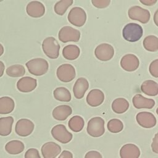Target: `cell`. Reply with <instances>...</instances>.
I'll use <instances>...</instances> for the list:
<instances>
[{
  "label": "cell",
  "mask_w": 158,
  "mask_h": 158,
  "mask_svg": "<svg viewBox=\"0 0 158 158\" xmlns=\"http://www.w3.org/2000/svg\"><path fill=\"white\" fill-rule=\"evenodd\" d=\"M143 30L141 25L136 23H129L123 28L122 36L123 38L130 42L138 41L143 36Z\"/></svg>",
  "instance_id": "2"
},
{
  "label": "cell",
  "mask_w": 158,
  "mask_h": 158,
  "mask_svg": "<svg viewBox=\"0 0 158 158\" xmlns=\"http://www.w3.org/2000/svg\"><path fill=\"white\" fill-rule=\"evenodd\" d=\"M3 53H4V47H3V46L0 43V56H1Z\"/></svg>",
  "instance_id": "43"
},
{
  "label": "cell",
  "mask_w": 158,
  "mask_h": 158,
  "mask_svg": "<svg viewBox=\"0 0 158 158\" xmlns=\"http://www.w3.org/2000/svg\"><path fill=\"white\" fill-rule=\"evenodd\" d=\"M72 113V109L68 105H60L56 107L52 112V117L57 120H65Z\"/></svg>",
  "instance_id": "21"
},
{
  "label": "cell",
  "mask_w": 158,
  "mask_h": 158,
  "mask_svg": "<svg viewBox=\"0 0 158 158\" xmlns=\"http://www.w3.org/2000/svg\"><path fill=\"white\" fill-rule=\"evenodd\" d=\"M14 101L10 97L0 98V114H7L12 112L14 109Z\"/></svg>",
  "instance_id": "26"
},
{
  "label": "cell",
  "mask_w": 158,
  "mask_h": 158,
  "mask_svg": "<svg viewBox=\"0 0 158 158\" xmlns=\"http://www.w3.org/2000/svg\"><path fill=\"white\" fill-rule=\"evenodd\" d=\"M69 128L74 132H79L82 130L85 125L83 118L79 115L73 116L69 121Z\"/></svg>",
  "instance_id": "29"
},
{
  "label": "cell",
  "mask_w": 158,
  "mask_h": 158,
  "mask_svg": "<svg viewBox=\"0 0 158 158\" xmlns=\"http://www.w3.org/2000/svg\"><path fill=\"white\" fill-rule=\"evenodd\" d=\"M104 100V94L103 92L98 89L91 90L86 96V102L91 107H97L100 106Z\"/></svg>",
  "instance_id": "18"
},
{
  "label": "cell",
  "mask_w": 158,
  "mask_h": 158,
  "mask_svg": "<svg viewBox=\"0 0 158 158\" xmlns=\"http://www.w3.org/2000/svg\"><path fill=\"white\" fill-rule=\"evenodd\" d=\"M128 15L131 20L139 21L142 23H148L151 17V14L148 10L138 6L131 7L128 9Z\"/></svg>",
  "instance_id": "5"
},
{
  "label": "cell",
  "mask_w": 158,
  "mask_h": 158,
  "mask_svg": "<svg viewBox=\"0 0 158 158\" xmlns=\"http://www.w3.org/2000/svg\"><path fill=\"white\" fill-rule=\"evenodd\" d=\"M4 69H5V65L4 63L0 60V77H1L3 75Z\"/></svg>",
  "instance_id": "41"
},
{
  "label": "cell",
  "mask_w": 158,
  "mask_h": 158,
  "mask_svg": "<svg viewBox=\"0 0 158 158\" xmlns=\"http://www.w3.org/2000/svg\"><path fill=\"white\" fill-rule=\"evenodd\" d=\"M144 49L150 52H156L158 50V38L154 35L146 36L143 40Z\"/></svg>",
  "instance_id": "30"
},
{
  "label": "cell",
  "mask_w": 158,
  "mask_h": 158,
  "mask_svg": "<svg viewBox=\"0 0 158 158\" xmlns=\"http://www.w3.org/2000/svg\"><path fill=\"white\" fill-rule=\"evenodd\" d=\"M157 13H158V11L157 10L156 12H155V14H154V22L156 25V26H158V22H157Z\"/></svg>",
  "instance_id": "42"
},
{
  "label": "cell",
  "mask_w": 158,
  "mask_h": 158,
  "mask_svg": "<svg viewBox=\"0 0 158 158\" xmlns=\"http://www.w3.org/2000/svg\"><path fill=\"white\" fill-rule=\"evenodd\" d=\"M87 133L93 137H99L105 132L104 120L100 117H95L91 118L88 122Z\"/></svg>",
  "instance_id": "4"
},
{
  "label": "cell",
  "mask_w": 158,
  "mask_h": 158,
  "mask_svg": "<svg viewBox=\"0 0 158 158\" xmlns=\"http://www.w3.org/2000/svg\"><path fill=\"white\" fill-rule=\"evenodd\" d=\"M60 45L52 36L46 38L42 43V49L44 54L50 59H57L59 55Z\"/></svg>",
  "instance_id": "3"
},
{
  "label": "cell",
  "mask_w": 158,
  "mask_h": 158,
  "mask_svg": "<svg viewBox=\"0 0 158 158\" xmlns=\"http://www.w3.org/2000/svg\"><path fill=\"white\" fill-rule=\"evenodd\" d=\"M67 19L71 24L80 27L84 25L86 21V14L82 8L74 7L70 10Z\"/></svg>",
  "instance_id": "6"
},
{
  "label": "cell",
  "mask_w": 158,
  "mask_h": 158,
  "mask_svg": "<svg viewBox=\"0 0 158 158\" xmlns=\"http://www.w3.org/2000/svg\"><path fill=\"white\" fill-rule=\"evenodd\" d=\"M51 135L56 140L63 144L68 143L73 138L72 134L62 124L55 125L51 130Z\"/></svg>",
  "instance_id": "9"
},
{
  "label": "cell",
  "mask_w": 158,
  "mask_h": 158,
  "mask_svg": "<svg viewBox=\"0 0 158 158\" xmlns=\"http://www.w3.org/2000/svg\"><path fill=\"white\" fill-rule=\"evenodd\" d=\"M151 148L153 152H154L156 154L158 153V134L157 133L155 135V136L152 139Z\"/></svg>",
  "instance_id": "38"
},
{
  "label": "cell",
  "mask_w": 158,
  "mask_h": 158,
  "mask_svg": "<svg viewBox=\"0 0 158 158\" xmlns=\"http://www.w3.org/2000/svg\"><path fill=\"white\" fill-rule=\"evenodd\" d=\"M94 54L98 59L101 61H107L113 57L114 55V49L110 44L102 43L96 48Z\"/></svg>",
  "instance_id": "10"
},
{
  "label": "cell",
  "mask_w": 158,
  "mask_h": 158,
  "mask_svg": "<svg viewBox=\"0 0 158 158\" xmlns=\"http://www.w3.org/2000/svg\"><path fill=\"white\" fill-rule=\"evenodd\" d=\"M139 65L138 58L133 54H128L123 56L120 60L122 68L127 72H133L136 70Z\"/></svg>",
  "instance_id": "13"
},
{
  "label": "cell",
  "mask_w": 158,
  "mask_h": 158,
  "mask_svg": "<svg viewBox=\"0 0 158 158\" xmlns=\"http://www.w3.org/2000/svg\"><path fill=\"white\" fill-rule=\"evenodd\" d=\"M149 72L155 78L158 77V59H155L149 65Z\"/></svg>",
  "instance_id": "34"
},
{
  "label": "cell",
  "mask_w": 158,
  "mask_h": 158,
  "mask_svg": "<svg viewBox=\"0 0 158 158\" xmlns=\"http://www.w3.org/2000/svg\"><path fill=\"white\" fill-rule=\"evenodd\" d=\"M58 38L62 43L77 42L80 38V32L78 30L75 29L72 27L65 26L59 30Z\"/></svg>",
  "instance_id": "7"
},
{
  "label": "cell",
  "mask_w": 158,
  "mask_h": 158,
  "mask_svg": "<svg viewBox=\"0 0 158 158\" xmlns=\"http://www.w3.org/2000/svg\"><path fill=\"white\" fill-rule=\"evenodd\" d=\"M85 158H102V157L100 152L96 151H90L85 154Z\"/></svg>",
  "instance_id": "37"
},
{
  "label": "cell",
  "mask_w": 158,
  "mask_h": 158,
  "mask_svg": "<svg viewBox=\"0 0 158 158\" xmlns=\"http://www.w3.org/2000/svg\"><path fill=\"white\" fill-rule=\"evenodd\" d=\"M136 120L141 127L145 128L154 127L157 122L155 116L152 113L146 111L137 114L136 115Z\"/></svg>",
  "instance_id": "12"
},
{
  "label": "cell",
  "mask_w": 158,
  "mask_h": 158,
  "mask_svg": "<svg viewBox=\"0 0 158 158\" xmlns=\"http://www.w3.org/2000/svg\"><path fill=\"white\" fill-rule=\"evenodd\" d=\"M141 90L146 95L151 96H157L158 94V84L153 80H146L141 84Z\"/></svg>",
  "instance_id": "22"
},
{
  "label": "cell",
  "mask_w": 158,
  "mask_h": 158,
  "mask_svg": "<svg viewBox=\"0 0 158 158\" xmlns=\"http://www.w3.org/2000/svg\"><path fill=\"white\" fill-rule=\"evenodd\" d=\"M6 73L8 76L11 77H22L25 73V69L22 65L15 64L7 67Z\"/></svg>",
  "instance_id": "31"
},
{
  "label": "cell",
  "mask_w": 158,
  "mask_h": 158,
  "mask_svg": "<svg viewBox=\"0 0 158 158\" xmlns=\"http://www.w3.org/2000/svg\"><path fill=\"white\" fill-rule=\"evenodd\" d=\"M28 72L35 76L44 75L48 70L49 64L43 58H35L30 60L25 64Z\"/></svg>",
  "instance_id": "1"
},
{
  "label": "cell",
  "mask_w": 158,
  "mask_h": 158,
  "mask_svg": "<svg viewBox=\"0 0 158 158\" xmlns=\"http://www.w3.org/2000/svg\"><path fill=\"white\" fill-rule=\"evenodd\" d=\"M25 158H41L39 151L35 148H30L25 153Z\"/></svg>",
  "instance_id": "36"
},
{
  "label": "cell",
  "mask_w": 158,
  "mask_h": 158,
  "mask_svg": "<svg viewBox=\"0 0 158 158\" xmlns=\"http://www.w3.org/2000/svg\"><path fill=\"white\" fill-rule=\"evenodd\" d=\"M25 149L24 144L19 140H12L5 145V150L10 154H19L23 151Z\"/></svg>",
  "instance_id": "23"
},
{
  "label": "cell",
  "mask_w": 158,
  "mask_h": 158,
  "mask_svg": "<svg viewBox=\"0 0 158 158\" xmlns=\"http://www.w3.org/2000/svg\"><path fill=\"white\" fill-rule=\"evenodd\" d=\"M88 88L89 83L85 78L80 77L78 78L73 87V93L74 96L78 99H81L84 96Z\"/></svg>",
  "instance_id": "17"
},
{
  "label": "cell",
  "mask_w": 158,
  "mask_h": 158,
  "mask_svg": "<svg viewBox=\"0 0 158 158\" xmlns=\"http://www.w3.org/2000/svg\"><path fill=\"white\" fill-rule=\"evenodd\" d=\"M110 2V0H92L91 3L93 5L99 9L107 7Z\"/></svg>",
  "instance_id": "35"
},
{
  "label": "cell",
  "mask_w": 158,
  "mask_h": 158,
  "mask_svg": "<svg viewBox=\"0 0 158 158\" xmlns=\"http://www.w3.org/2000/svg\"><path fill=\"white\" fill-rule=\"evenodd\" d=\"M56 75L58 79L61 81L65 83L70 82L75 77V69L71 64H62L57 68Z\"/></svg>",
  "instance_id": "8"
},
{
  "label": "cell",
  "mask_w": 158,
  "mask_h": 158,
  "mask_svg": "<svg viewBox=\"0 0 158 158\" xmlns=\"http://www.w3.org/2000/svg\"><path fill=\"white\" fill-rule=\"evenodd\" d=\"M34 123L32 121L27 118L19 120L15 127V133L20 136H27L30 135L34 130Z\"/></svg>",
  "instance_id": "11"
},
{
  "label": "cell",
  "mask_w": 158,
  "mask_h": 158,
  "mask_svg": "<svg viewBox=\"0 0 158 158\" xmlns=\"http://www.w3.org/2000/svg\"><path fill=\"white\" fill-rule=\"evenodd\" d=\"M107 127L110 132L117 133L122 131L123 128V124L120 120L114 118L108 122Z\"/></svg>",
  "instance_id": "33"
},
{
  "label": "cell",
  "mask_w": 158,
  "mask_h": 158,
  "mask_svg": "<svg viewBox=\"0 0 158 158\" xmlns=\"http://www.w3.org/2000/svg\"><path fill=\"white\" fill-rule=\"evenodd\" d=\"M139 156V149L134 144H126L120 150V156L121 158H138Z\"/></svg>",
  "instance_id": "20"
},
{
  "label": "cell",
  "mask_w": 158,
  "mask_h": 158,
  "mask_svg": "<svg viewBox=\"0 0 158 158\" xmlns=\"http://www.w3.org/2000/svg\"><path fill=\"white\" fill-rule=\"evenodd\" d=\"M14 118L11 116L0 118V135L6 136L12 131Z\"/></svg>",
  "instance_id": "24"
},
{
  "label": "cell",
  "mask_w": 158,
  "mask_h": 158,
  "mask_svg": "<svg viewBox=\"0 0 158 158\" xmlns=\"http://www.w3.org/2000/svg\"><path fill=\"white\" fill-rule=\"evenodd\" d=\"M53 95L56 100L62 102H69L72 99L70 91L65 87L56 88L53 92Z\"/></svg>",
  "instance_id": "28"
},
{
  "label": "cell",
  "mask_w": 158,
  "mask_h": 158,
  "mask_svg": "<svg viewBox=\"0 0 158 158\" xmlns=\"http://www.w3.org/2000/svg\"><path fill=\"white\" fill-rule=\"evenodd\" d=\"M37 86L36 79L30 77H24L19 80L17 83V88L22 93H29L33 91Z\"/></svg>",
  "instance_id": "16"
},
{
  "label": "cell",
  "mask_w": 158,
  "mask_h": 158,
  "mask_svg": "<svg viewBox=\"0 0 158 158\" xmlns=\"http://www.w3.org/2000/svg\"><path fill=\"white\" fill-rule=\"evenodd\" d=\"M41 151L44 158H55L60 152L61 148L57 143L49 141L42 146Z\"/></svg>",
  "instance_id": "14"
},
{
  "label": "cell",
  "mask_w": 158,
  "mask_h": 158,
  "mask_svg": "<svg viewBox=\"0 0 158 158\" xmlns=\"http://www.w3.org/2000/svg\"><path fill=\"white\" fill-rule=\"evenodd\" d=\"M72 0H61L56 3L54 5V11L59 15H63L68 7H69L73 4Z\"/></svg>",
  "instance_id": "32"
},
{
  "label": "cell",
  "mask_w": 158,
  "mask_h": 158,
  "mask_svg": "<svg viewBox=\"0 0 158 158\" xmlns=\"http://www.w3.org/2000/svg\"><path fill=\"white\" fill-rule=\"evenodd\" d=\"M134 107L136 109H151L155 106V101L152 99H149L143 96L140 94H136L132 99Z\"/></svg>",
  "instance_id": "19"
},
{
  "label": "cell",
  "mask_w": 158,
  "mask_h": 158,
  "mask_svg": "<svg viewBox=\"0 0 158 158\" xmlns=\"http://www.w3.org/2000/svg\"><path fill=\"white\" fill-rule=\"evenodd\" d=\"M139 1L141 3L146 6H152L157 2V0H140Z\"/></svg>",
  "instance_id": "40"
},
{
  "label": "cell",
  "mask_w": 158,
  "mask_h": 158,
  "mask_svg": "<svg viewBox=\"0 0 158 158\" xmlns=\"http://www.w3.org/2000/svg\"><path fill=\"white\" fill-rule=\"evenodd\" d=\"M80 49L75 44H69L65 46L62 49V55L67 60H73L77 59L80 55Z\"/></svg>",
  "instance_id": "25"
},
{
  "label": "cell",
  "mask_w": 158,
  "mask_h": 158,
  "mask_svg": "<svg viewBox=\"0 0 158 158\" xmlns=\"http://www.w3.org/2000/svg\"><path fill=\"white\" fill-rule=\"evenodd\" d=\"M129 107V102L124 98H120L115 99L112 103V109L116 114H123Z\"/></svg>",
  "instance_id": "27"
},
{
  "label": "cell",
  "mask_w": 158,
  "mask_h": 158,
  "mask_svg": "<svg viewBox=\"0 0 158 158\" xmlns=\"http://www.w3.org/2000/svg\"><path fill=\"white\" fill-rule=\"evenodd\" d=\"M26 11L29 16L33 18H39L44 14L45 7L41 2L33 1L27 4Z\"/></svg>",
  "instance_id": "15"
},
{
  "label": "cell",
  "mask_w": 158,
  "mask_h": 158,
  "mask_svg": "<svg viewBox=\"0 0 158 158\" xmlns=\"http://www.w3.org/2000/svg\"><path fill=\"white\" fill-rule=\"evenodd\" d=\"M58 158H73V154L69 151H63Z\"/></svg>",
  "instance_id": "39"
}]
</instances>
